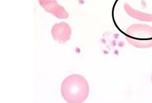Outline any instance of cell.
<instances>
[{
  "label": "cell",
  "mask_w": 152,
  "mask_h": 103,
  "mask_svg": "<svg viewBox=\"0 0 152 103\" xmlns=\"http://www.w3.org/2000/svg\"><path fill=\"white\" fill-rule=\"evenodd\" d=\"M124 8L126 14L134 19L143 22H152V14L137 10L127 2L124 3Z\"/></svg>",
  "instance_id": "cell-5"
},
{
  "label": "cell",
  "mask_w": 152,
  "mask_h": 103,
  "mask_svg": "<svg viewBox=\"0 0 152 103\" xmlns=\"http://www.w3.org/2000/svg\"><path fill=\"white\" fill-rule=\"evenodd\" d=\"M51 34L55 41L60 44H65L71 39L72 29L66 22L57 23L53 26Z\"/></svg>",
  "instance_id": "cell-3"
},
{
  "label": "cell",
  "mask_w": 152,
  "mask_h": 103,
  "mask_svg": "<svg viewBox=\"0 0 152 103\" xmlns=\"http://www.w3.org/2000/svg\"></svg>",
  "instance_id": "cell-6"
},
{
  "label": "cell",
  "mask_w": 152,
  "mask_h": 103,
  "mask_svg": "<svg viewBox=\"0 0 152 103\" xmlns=\"http://www.w3.org/2000/svg\"><path fill=\"white\" fill-rule=\"evenodd\" d=\"M89 85L82 75L73 74L66 77L61 84V94L68 103L84 102L89 94Z\"/></svg>",
  "instance_id": "cell-1"
},
{
  "label": "cell",
  "mask_w": 152,
  "mask_h": 103,
  "mask_svg": "<svg viewBox=\"0 0 152 103\" xmlns=\"http://www.w3.org/2000/svg\"><path fill=\"white\" fill-rule=\"evenodd\" d=\"M126 39L129 44L137 48H151L152 26L146 24H133L126 31Z\"/></svg>",
  "instance_id": "cell-2"
},
{
  "label": "cell",
  "mask_w": 152,
  "mask_h": 103,
  "mask_svg": "<svg viewBox=\"0 0 152 103\" xmlns=\"http://www.w3.org/2000/svg\"><path fill=\"white\" fill-rule=\"evenodd\" d=\"M39 3L46 12L50 13L58 19H67L68 12L65 8L60 5L56 0H38Z\"/></svg>",
  "instance_id": "cell-4"
}]
</instances>
